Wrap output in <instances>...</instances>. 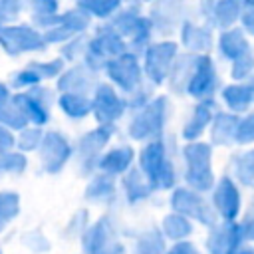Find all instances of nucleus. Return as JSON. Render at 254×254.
<instances>
[{
	"mask_svg": "<svg viewBox=\"0 0 254 254\" xmlns=\"http://www.w3.org/2000/svg\"><path fill=\"white\" fill-rule=\"evenodd\" d=\"M139 165L153 190H167L175 187L177 171H175V163L171 159L169 145L165 139L157 137L149 141L141 151Z\"/></svg>",
	"mask_w": 254,
	"mask_h": 254,
	"instance_id": "f257e3e1",
	"label": "nucleus"
},
{
	"mask_svg": "<svg viewBox=\"0 0 254 254\" xmlns=\"http://www.w3.org/2000/svg\"><path fill=\"white\" fill-rule=\"evenodd\" d=\"M185 161V181L189 189L196 192L212 190L214 187V171H212V145L204 141H189L183 147Z\"/></svg>",
	"mask_w": 254,
	"mask_h": 254,
	"instance_id": "f03ea898",
	"label": "nucleus"
},
{
	"mask_svg": "<svg viewBox=\"0 0 254 254\" xmlns=\"http://www.w3.org/2000/svg\"><path fill=\"white\" fill-rule=\"evenodd\" d=\"M169 113H171L169 97H165V95L153 97L149 103H145L141 109H137L135 115L131 117L129 135L137 141L157 139L169 121Z\"/></svg>",
	"mask_w": 254,
	"mask_h": 254,
	"instance_id": "7ed1b4c3",
	"label": "nucleus"
},
{
	"mask_svg": "<svg viewBox=\"0 0 254 254\" xmlns=\"http://www.w3.org/2000/svg\"><path fill=\"white\" fill-rule=\"evenodd\" d=\"M109 26L127 42V48H131V52L135 54L145 52V48L151 44V36H153L151 20L145 18L135 6L119 10L109 22Z\"/></svg>",
	"mask_w": 254,
	"mask_h": 254,
	"instance_id": "20e7f679",
	"label": "nucleus"
},
{
	"mask_svg": "<svg viewBox=\"0 0 254 254\" xmlns=\"http://www.w3.org/2000/svg\"><path fill=\"white\" fill-rule=\"evenodd\" d=\"M123 52H127V42L107 24L97 28L95 36L91 40H87V50H85V60L83 64L93 69L99 71L105 67V64L117 56H121Z\"/></svg>",
	"mask_w": 254,
	"mask_h": 254,
	"instance_id": "39448f33",
	"label": "nucleus"
},
{
	"mask_svg": "<svg viewBox=\"0 0 254 254\" xmlns=\"http://www.w3.org/2000/svg\"><path fill=\"white\" fill-rule=\"evenodd\" d=\"M177 56H179V46L173 40H161L149 44L143 52V75L153 85H161L163 81H167Z\"/></svg>",
	"mask_w": 254,
	"mask_h": 254,
	"instance_id": "423d86ee",
	"label": "nucleus"
},
{
	"mask_svg": "<svg viewBox=\"0 0 254 254\" xmlns=\"http://www.w3.org/2000/svg\"><path fill=\"white\" fill-rule=\"evenodd\" d=\"M171 206L175 212L187 216L189 220H196L204 226L216 224V212L210 202L202 196V192H196L189 187H179L171 194Z\"/></svg>",
	"mask_w": 254,
	"mask_h": 254,
	"instance_id": "0eeeda50",
	"label": "nucleus"
},
{
	"mask_svg": "<svg viewBox=\"0 0 254 254\" xmlns=\"http://www.w3.org/2000/svg\"><path fill=\"white\" fill-rule=\"evenodd\" d=\"M44 34L34 26L10 24L0 28V48L8 56H20L28 52H42L46 48Z\"/></svg>",
	"mask_w": 254,
	"mask_h": 254,
	"instance_id": "6e6552de",
	"label": "nucleus"
},
{
	"mask_svg": "<svg viewBox=\"0 0 254 254\" xmlns=\"http://www.w3.org/2000/svg\"><path fill=\"white\" fill-rule=\"evenodd\" d=\"M103 69H105L109 81H113L127 95L143 85V77H145L143 75V65L139 64L137 54L131 52V50H127L121 56L109 60Z\"/></svg>",
	"mask_w": 254,
	"mask_h": 254,
	"instance_id": "1a4fd4ad",
	"label": "nucleus"
},
{
	"mask_svg": "<svg viewBox=\"0 0 254 254\" xmlns=\"http://www.w3.org/2000/svg\"><path fill=\"white\" fill-rule=\"evenodd\" d=\"M216 89H218V73L212 58L208 54H194L185 93L200 101L212 97Z\"/></svg>",
	"mask_w": 254,
	"mask_h": 254,
	"instance_id": "9d476101",
	"label": "nucleus"
},
{
	"mask_svg": "<svg viewBox=\"0 0 254 254\" xmlns=\"http://www.w3.org/2000/svg\"><path fill=\"white\" fill-rule=\"evenodd\" d=\"M149 20L153 30L169 36L189 20V4L187 0H153Z\"/></svg>",
	"mask_w": 254,
	"mask_h": 254,
	"instance_id": "9b49d317",
	"label": "nucleus"
},
{
	"mask_svg": "<svg viewBox=\"0 0 254 254\" xmlns=\"http://www.w3.org/2000/svg\"><path fill=\"white\" fill-rule=\"evenodd\" d=\"M210 204H212L216 216H220L222 220H236L240 216L242 194H240L238 183L230 175H224L214 183Z\"/></svg>",
	"mask_w": 254,
	"mask_h": 254,
	"instance_id": "f8f14e48",
	"label": "nucleus"
},
{
	"mask_svg": "<svg viewBox=\"0 0 254 254\" xmlns=\"http://www.w3.org/2000/svg\"><path fill=\"white\" fill-rule=\"evenodd\" d=\"M246 234L240 222L236 220H222L210 226V234L206 238V252L208 254H234L240 246H244Z\"/></svg>",
	"mask_w": 254,
	"mask_h": 254,
	"instance_id": "ddd939ff",
	"label": "nucleus"
},
{
	"mask_svg": "<svg viewBox=\"0 0 254 254\" xmlns=\"http://www.w3.org/2000/svg\"><path fill=\"white\" fill-rule=\"evenodd\" d=\"M111 222V218H101L87 230L83 236L85 254H123V246Z\"/></svg>",
	"mask_w": 254,
	"mask_h": 254,
	"instance_id": "4468645a",
	"label": "nucleus"
},
{
	"mask_svg": "<svg viewBox=\"0 0 254 254\" xmlns=\"http://www.w3.org/2000/svg\"><path fill=\"white\" fill-rule=\"evenodd\" d=\"M38 149H40V161L46 173H60L67 163V159L71 157L69 141L58 131L46 133Z\"/></svg>",
	"mask_w": 254,
	"mask_h": 254,
	"instance_id": "2eb2a0df",
	"label": "nucleus"
},
{
	"mask_svg": "<svg viewBox=\"0 0 254 254\" xmlns=\"http://www.w3.org/2000/svg\"><path fill=\"white\" fill-rule=\"evenodd\" d=\"M127 109V101L109 85V83H97L93 89L91 99V113L101 123H111L119 119Z\"/></svg>",
	"mask_w": 254,
	"mask_h": 254,
	"instance_id": "dca6fc26",
	"label": "nucleus"
},
{
	"mask_svg": "<svg viewBox=\"0 0 254 254\" xmlns=\"http://www.w3.org/2000/svg\"><path fill=\"white\" fill-rule=\"evenodd\" d=\"M242 10H244V0H204L200 14L204 16L208 26L226 30L240 20Z\"/></svg>",
	"mask_w": 254,
	"mask_h": 254,
	"instance_id": "f3484780",
	"label": "nucleus"
},
{
	"mask_svg": "<svg viewBox=\"0 0 254 254\" xmlns=\"http://www.w3.org/2000/svg\"><path fill=\"white\" fill-rule=\"evenodd\" d=\"M115 133V127L111 123H101L99 127H95L93 131L85 133L77 145V155H81V165L87 167L89 165V171H93L99 163V153L101 149L107 145V141L111 139V135Z\"/></svg>",
	"mask_w": 254,
	"mask_h": 254,
	"instance_id": "a211bd4d",
	"label": "nucleus"
},
{
	"mask_svg": "<svg viewBox=\"0 0 254 254\" xmlns=\"http://www.w3.org/2000/svg\"><path fill=\"white\" fill-rule=\"evenodd\" d=\"M216 111H218V109H216V101H214L212 97L200 99V101L192 107V111H190L187 123L183 125V137H185L187 141H198V137L210 127V123H212Z\"/></svg>",
	"mask_w": 254,
	"mask_h": 254,
	"instance_id": "6ab92c4d",
	"label": "nucleus"
},
{
	"mask_svg": "<svg viewBox=\"0 0 254 254\" xmlns=\"http://www.w3.org/2000/svg\"><path fill=\"white\" fill-rule=\"evenodd\" d=\"M97 85V71L89 69L85 64H79V65H73L65 71L60 73V79H58V87L64 91V93H85L89 89H95Z\"/></svg>",
	"mask_w": 254,
	"mask_h": 254,
	"instance_id": "aec40b11",
	"label": "nucleus"
},
{
	"mask_svg": "<svg viewBox=\"0 0 254 254\" xmlns=\"http://www.w3.org/2000/svg\"><path fill=\"white\" fill-rule=\"evenodd\" d=\"M179 32H181V44L190 54H206L212 48V30L206 24H196L192 20H187Z\"/></svg>",
	"mask_w": 254,
	"mask_h": 254,
	"instance_id": "412c9836",
	"label": "nucleus"
},
{
	"mask_svg": "<svg viewBox=\"0 0 254 254\" xmlns=\"http://www.w3.org/2000/svg\"><path fill=\"white\" fill-rule=\"evenodd\" d=\"M220 97H222V103L226 105V109L236 115L248 113L250 107L254 105V95L246 81H234V83L224 85L220 89Z\"/></svg>",
	"mask_w": 254,
	"mask_h": 254,
	"instance_id": "4be33fe9",
	"label": "nucleus"
},
{
	"mask_svg": "<svg viewBox=\"0 0 254 254\" xmlns=\"http://www.w3.org/2000/svg\"><path fill=\"white\" fill-rule=\"evenodd\" d=\"M240 115L230 111H216L212 123H210V145L212 147H228L234 143L236 127H238Z\"/></svg>",
	"mask_w": 254,
	"mask_h": 254,
	"instance_id": "5701e85b",
	"label": "nucleus"
},
{
	"mask_svg": "<svg viewBox=\"0 0 254 254\" xmlns=\"http://www.w3.org/2000/svg\"><path fill=\"white\" fill-rule=\"evenodd\" d=\"M218 54L228 60L230 64L234 60H238L240 56L248 54L250 52V42L246 38V32L240 30V28H226L220 32L218 36Z\"/></svg>",
	"mask_w": 254,
	"mask_h": 254,
	"instance_id": "b1692460",
	"label": "nucleus"
},
{
	"mask_svg": "<svg viewBox=\"0 0 254 254\" xmlns=\"http://www.w3.org/2000/svg\"><path fill=\"white\" fill-rule=\"evenodd\" d=\"M131 163H133V149L129 145H119L107 151L105 155H101L97 167L101 169L103 175L115 177V175L125 173L131 167Z\"/></svg>",
	"mask_w": 254,
	"mask_h": 254,
	"instance_id": "393cba45",
	"label": "nucleus"
},
{
	"mask_svg": "<svg viewBox=\"0 0 254 254\" xmlns=\"http://www.w3.org/2000/svg\"><path fill=\"white\" fill-rule=\"evenodd\" d=\"M230 173H232L230 177L238 185L254 190V147L252 149H246L244 153H238V155L232 157V161H230Z\"/></svg>",
	"mask_w": 254,
	"mask_h": 254,
	"instance_id": "a878e982",
	"label": "nucleus"
},
{
	"mask_svg": "<svg viewBox=\"0 0 254 254\" xmlns=\"http://www.w3.org/2000/svg\"><path fill=\"white\" fill-rule=\"evenodd\" d=\"M60 109L71 119H83L91 113V99L85 93H62L58 99Z\"/></svg>",
	"mask_w": 254,
	"mask_h": 254,
	"instance_id": "bb28decb",
	"label": "nucleus"
},
{
	"mask_svg": "<svg viewBox=\"0 0 254 254\" xmlns=\"http://www.w3.org/2000/svg\"><path fill=\"white\" fill-rule=\"evenodd\" d=\"M161 232H163V236H167V238H171L175 242L187 240L192 234V222L187 216H183L179 212H173V214H169V216L163 218Z\"/></svg>",
	"mask_w": 254,
	"mask_h": 254,
	"instance_id": "cd10ccee",
	"label": "nucleus"
},
{
	"mask_svg": "<svg viewBox=\"0 0 254 254\" xmlns=\"http://www.w3.org/2000/svg\"><path fill=\"white\" fill-rule=\"evenodd\" d=\"M34 22L38 26H44L46 30L54 26L58 14H60V0H30L28 2Z\"/></svg>",
	"mask_w": 254,
	"mask_h": 254,
	"instance_id": "c85d7f7f",
	"label": "nucleus"
},
{
	"mask_svg": "<svg viewBox=\"0 0 254 254\" xmlns=\"http://www.w3.org/2000/svg\"><path fill=\"white\" fill-rule=\"evenodd\" d=\"M123 0H77V8L83 10L89 18H111L121 10Z\"/></svg>",
	"mask_w": 254,
	"mask_h": 254,
	"instance_id": "c756f323",
	"label": "nucleus"
},
{
	"mask_svg": "<svg viewBox=\"0 0 254 254\" xmlns=\"http://www.w3.org/2000/svg\"><path fill=\"white\" fill-rule=\"evenodd\" d=\"M123 189H125V196L131 200V202H139V200H145L153 189L149 187L147 179L139 173V171H129L123 179Z\"/></svg>",
	"mask_w": 254,
	"mask_h": 254,
	"instance_id": "7c9ffc66",
	"label": "nucleus"
},
{
	"mask_svg": "<svg viewBox=\"0 0 254 254\" xmlns=\"http://www.w3.org/2000/svg\"><path fill=\"white\" fill-rule=\"evenodd\" d=\"M85 196H87L89 200H93V202H107V200H111V198L115 196L113 179H111L109 175H103V173L95 175L93 181H91L89 187H87Z\"/></svg>",
	"mask_w": 254,
	"mask_h": 254,
	"instance_id": "2f4dec72",
	"label": "nucleus"
},
{
	"mask_svg": "<svg viewBox=\"0 0 254 254\" xmlns=\"http://www.w3.org/2000/svg\"><path fill=\"white\" fill-rule=\"evenodd\" d=\"M135 254H165V236L157 226L147 228L137 244H135Z\"/></svg>",
	"mask_w": 254,
	"mask_h": 254,
	"instance_id": "473e14b6",
	"label": "nucleus"
},
{
	"mask_svg": "<svg viewBox=\"0 0 254 254\" xmlns=\"http://www.w3.org/2000/svg\"><path fill=\"white\" fill-rule=\"evenodd\" d=\"M89 16L79 10V8H71V10H65L62 14H58L56 18V24H60L62 28H65L67 32H71L73 36L77 34H83L87 28H89Z\"/></svg>",
	"mask_w": 254,
	"mask_h": 254,
	"instance_id": "72a5a7b5",
	"label": "nucleus"
},
{
	"mask_svg": "<svg viewBox=\"0 0 254 254\" xmlns=\"http://www.w3.org/2000/svg\"><path fill=\"white\" fill-rule=\"evenodd\" d=\"M0 125L8 129H18V131H22L28 125V119L24 117L20 107L12 101V97L0 103Z\"/></svg>",
	"mask_w": 254,
	"mask_h": 254,
	"instance_id": "f704fd0d",
	"label": "nucleus"
},
{
	"mask_svg": "<svg viewBox=\"0 0 254 254\" xmlns=\"http://www.w3.org/2000/svg\"><path fill=\"white\" fill-rule=\"evenodd\" d=\"M20 212V196L16 192L4 190L0 192V232L14 220Z\"/></svg>",
	"mask_w": 254,
	"mask_h": 254,
	"instance_id": "c9c22d12",
	"label": "nucleus"
},
{
	"mask_svg": "<svg viewBox=\"0 0 254 254\" xmlns=\"http://www.w3.org/2000/svg\"><path fill=\"white\" fill-rule=\"evenodd\" d=\"M252 143H254V109L240 115L234 135V145H252Z\"/></svg>",
	"mask_w": 254,
	"mask_h": 254,
	"instance_id": "e433bc0d",
	"label": "nucleus"
},
{
	"mask_svg": "<svg viewBox=\"0 0 254 254\" xmlns=\"http://www.w3.org/2000/svg\"><path fill=\"white\" fill-rule=\"evenodd\" d=\"M254 73V54L252 50L244 56H240L238 60L232 62V67H230V75L234 81H248Z\"/></svg>",
	"mask_w": 254,
	"mask_h": 254,
	"instance_id": "4c0bfd02",
	"label": "nucleus"
},
{
	"mask_svg": "<svg viewBox=\"0 0 254 254\" xmlns=\"http://www.w3.org/2000/svg\"><path fill=\"white\" fill-rule=\"evenodd\" d=\"M85 50H87V38L83 34H77L62 46V60L73 62L79 56H85Z\"/></svg>",
	"mask_w": 254,
	"mask_h": 254,
	"instance_id": "58836bf2",
	"label": "nucleus"
},
{
	"mask_svg": "<svg viewBox=\"0 0 254 254\" xmlns=\"http://www.w3.org/2000/svg\"><path fill=\"white\" fill-rule=\"evenodd\" d=\"M42 137H44V133L38 127H24L20 131V137L16 139V145L24 151H34V149L40 147Z\"/></svg>",
	"mask_w": 254,
	"mask_h": 254,
	"instance_id": "ea45409f",
	"label": "nucleus"
},
{
	"mask_svg": "<svg viewBox=\"0 0 254 254\" xmlns=\"http://www.w3.org/2000/svg\"><path fill=\"white\" fill-rule=\"evenodd\" d=\"M30 67H32L42 79L58 77V75L64 71V60L58 58V60H52V62H32Z\"/></svg>",
	"mask_w": 254,
	"mask_h": 254,
	"instance_id": "a19ab883",
	"label": "nucleus"
},
{
	"mask_svg": "<svg viewBox=\"0 0 254 254\" xmlns=\"http://www.w3.org/2000/svg\"><path fill=\"white\" fill-rule=\"evenodd\" d=\"M30 0H0V22L16 20Z\"/></svg>",
	"mask_w": 254,
	"mask_h": 254,
	"instance_id": "79ce46f5",
	"label": "nucleus"
},
{
	"mask_svg": "<svg viewBox=\"0 0 254 254\" xmlns=\"http://www.w3.org/2000/svg\"><path fill=\"white\" fill-rule=\"evenodd\" d=\"M40 81H42V77L28 65V67H24V69H20L14 77H12V83L16 85V87H34V85H40Z\"/></svg>",
	"mask_w": 254,
	"mask_h": 254,
	"instance_id": "37998d69",
	"label": "nucleus"
},
{
	"mask_svg": "<svg viewBox=\"0 0 254 254\" xmlns=\"http://www.w3.org/2000/svg\"><path fill=\"white\" fill-rule=\"evenodd\" d=\"M240 24H242V30L246 34L254 36V2L244 0V10L240 14Z\"/></svg>",
	"mask_w": 254,
	"mask_h": 254,
	"instance_id": "c03bdc74",
	"label": "nucleus"
},
{
	"mask_svg": "<svg viewBox=\"0 0 254 254\" xmlns=\"http://www.w3.org/2000/svg\"><path fill=\"white\" fill-rule=\"evenodd\" d=\"M240 224H242V228H244L246 240H252V242H254V200H252L250 206L246 208V212H244Z\"/></svg>",
	"mask_w": 254,
	"mask_h": 254,
	"instance_id": "a18cd8bd",
	"label": "nucleus"
},
{
	"mask_svg": "<svg viewBox=\"0 0 254 254\" xmlns=\"http://www.w3.org/2000/svg\"><path fill=\"white\" fill-rule=\"evenodd\" d=\"M165 254H198V250H196V246H194L192 242H189V240H179V242H175V246L169 248Z\"/></svg>",
	"mask_w": 254,
	"mask_h": 254,
	"instance_id": "49530a36",
	"label": "nucleus"
},
{
	"mask_svg": "<svg viewBox=\"0 0 254 254\" xmlns=\"http://www.w3.org/2000/svg\"><path fill=\"white\" fill-rule=\"evenodd\" d=\"M14 145H16V139L12 137L10 129L0 125V151H10Z\"/></svg>",
	"mask_w": 254,
	"mask_h": 254,
	"instance_id": "de8ad7c7",
	"label": "nucleus"
},
{
	"mask_svg": "<svg viewBox=\"0 0 254 254\" xmlns=\"http://www.w3.org/2000/svg\"><path fill=\"white\" fill-rule=\"evenodd\" d=\"M6 99H10V91H8V87L4 83H0V103L6 101Z\"/></svg>",
	"mask_w": 254,
	"mask_h": 254,
	"instance_id": "09e8293b",
	"label": "nucleus"
},
{
	"mask_svg": "<svg viewBox=\"0 0 254 254\" xmlns=\"http://www.w3.org/2000/svg\"><path fill=\"white\" fill-rule=\"evenodd\" d=\"M234 254H254V246H240Z\"/></svg>",
	"mask_w": 254,
	"mask_h": 254,
	"instance_id": "8fccbe9b",
	"label": "nucleus"
},
{
	"mask_svg": "<svg viewBox=\"0 0 254 254\" xmlns=\"http://www.w3.org/2000/svg\"><path fill=\"white\" fill-rule=\"evenodd\" d=\"M246 83L250 85V91H252V95H254V73H252V77H250V79H248Z\"/></svg>",
	"mask_w": 254,
	"mask_h": 254,
	"instance_id": "3c124183",
	"label": "nucleus"
},
{
	"mask_svg": "<svg viewBox=\"0 0 254 254\" xmlns=\"http://www.w3.org/2000/svg\"><path fill=\"white\" fill-rule=\"evenodd\" d=\"M139 2H153V0H139Z\"/></svg>",
	"mask_w": 254,
	"mask_h": 254,
	"instance_id": "603ef678",
	"label": "nucleus"
},
{
	"mask_svg": "<svg viewBox=\"0 0 254 254\" xmlns=\"http://www.w3.org/2000/svg\"><path fill=\"white\" fill-rule=\"evenodd\" d=\"M0 28H2V22H0Z\"/></svg>",
	"mask_w": 254,
	"mask_h": 254,
	"instance_id": "864d4df0",
	"label": "nucleus"
},
{
	"mask_svg": "<svg viewBox=\"0 0 254 254\" xmlns=\"http://www.w3.org/2000/svg\"><path fill=\"white\" fill-rule=\"evenodd\" d=\"M0 254H2V250H0Z\"/></svg>",
	"mask_w": 254,
	"mask_h": 254,
	"instance_id": "5fc2aeb1",
	"label": "nucleus"
}]
</instances>
